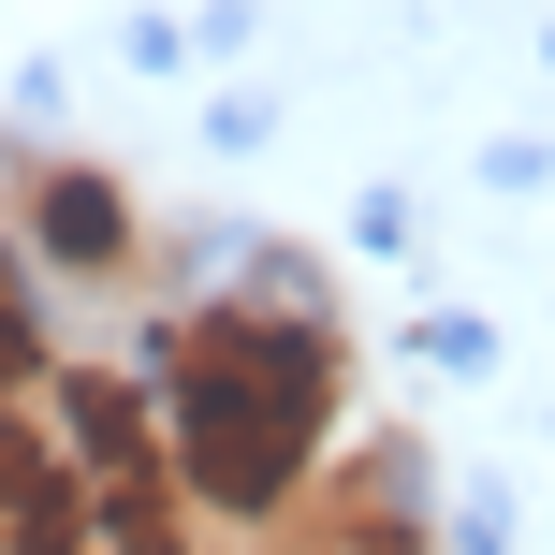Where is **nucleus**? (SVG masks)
I'll use <instances>...</instances> for the list:
<instances>
[{
	"mask_svg": "<svg viewBox=\"0 0 555 555\" xmlns=\"http://www.w3.org/2000/svg\"><path fill=\"white\" fill-rule=\"evenodd\" d=\"M146 395H162V468L205 527L263 541L307 482L336 468V424H351V336L307 278L249 263L234 293L176 307L146 336Z\"/></svg>",
	"mask_w": 555,
	"mask_h": 555,
	"instance_id": "obj_1",
	"label": "nucleus"
},
{
	"mask_svg": "<svg viewBox=\"0 0 555 555\" xmlns=\"http://www.w3.org/2000/svg\"><path fill=\"white\" fill-rule=\"evenodd\" d=\"M0 220H15V249L44 293L74 307H132L146 263H162V234H146V205L117 191L103 162H74V146H15V176H0Z\"/></svg>",
	"mask_w": 555,
	"mask_h": 555,
	"instance_id": "obj_2",
	"label": "nucleus"
},
{
	"mask_svg": "<svg viewBox=\"0 0 555 555\" xmlns=\"http://www.w3.org/2000/svg\"><path fill=\"white\" fill-rule=\"evenodd\" d=\"M263 555H424V468H410V439H336V468L263 527Z\"/></svg>",
	"mask_w": 555,
	"mask_h": 555,
	"instance_id": "obj_3",
	"label": "nucleus"
},
{
	"mask_svg": "<svg viewBox=\"0 0 555 555\" xmlns=\"http://www.w3.org/2000/svg\"><path fill=\"white\" fill-rule=\"evenodd\" d=\"M0 555H103V498L44 395H0Z\"/></svg>",
	"mask_w": 555,
	"mask_h": 555,
	"instance_id": "obj_4",
	"label": "nucleus"
},
{
	"mask_svg": "<svg viewBox=\"0 0 555 555\" xmlns=\"http://www.w3.org/2000/svg\"><path fill=\"white\" fill-rule=\"evenodd\" d=\"M59 380V336H44V278H29L15 220H0V395H44Z\"/></svg>",
	"mask_w": 555,
	"mask_h": 555,
	"instance_id": "obj_5",
	"label": "nucleus"
},
{
	"mask_svg": "<svg viewBox=\"0 0 555 555\" xmlns=\"http://www.w3.org/2000/svg\"><path fill=\"white\" fill-rule=\"evenodd\" d=\"M234 555H263V541H234Z\"/></svg>",
	"mask_w": 555,
	"mask_h": 555,
	"instance_id": "obj_6",
	"label": "nucleus"
}]
</instances>
